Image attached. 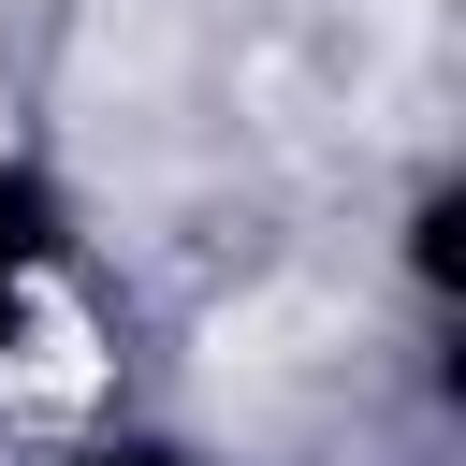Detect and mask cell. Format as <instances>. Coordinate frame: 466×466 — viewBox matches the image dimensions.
Segmentation results:
<instances>
[{
	"instance_id": "obj_3",
	"label": "cell",
	"mask_w": 466,
	"mask_h": 466,
	"mask_svg": "<svg viewBox=\"0 0 466 466\" xmlns=\"http://www.w3.org/2000/svg\"><path fill=\"white\" fill-rule=\"evenodd\" d=\"M73 466H218V451H189V437H87Z\"/></svg>"
},
{
	"instance_id": "obj_2",
	"label": "cell",
	"mask_w": 466,
	"mask_h": 466,
	"mask_svg": "<svg viewBox=\"0 0 466 466\" xmlns=\"http://www.w3.org/2000/svg\"><path fill=\"white\" fill-rule=\"evenodd\" d=\"M408 277H422L437 306L466 291V175H422V189H408Z\"/></svg>"
},
{
	"instance_id": "obj_1",
	"label": "cell",
	"mask_w": 466,
	"mask_h": 466,
	"mask_svg": "<svg viewBox=\"0 0 466 466\" xmlns=\"http://www.w3.org/2000/svg\"><path fill=\"white\" fill-rule=\"evenodd\" d=\"M58 262H73V189H58L44 160H0V277L44 291Z\"/></svg>"
}]
</instances>
